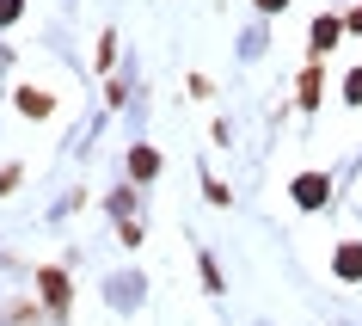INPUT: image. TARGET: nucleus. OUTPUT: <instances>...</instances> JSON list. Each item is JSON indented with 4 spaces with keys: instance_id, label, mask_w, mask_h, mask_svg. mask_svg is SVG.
<instances>
[{
    "instance_id": "ddd939ff",
    "label": "nucleus",
    "mask_w": 362,
    "mask_h": 326,
    "mask_svg": "<svg viewBox=\"0 0 362 326\" xmlns=\"http://www.w3.org/2000/svg\"><path fill=\"white\" fill-rule=\"evenodd\" d=\"M344 31H356V38H362V6H350V19H344Z\"/></svg>"
},
{
    "instance_id": "9d476101",
    "label": "nucleus",
    "mask_w": 362,
    "mask_h": 326,
    "mask_svg": "<svg viewBox=\"0 0 362 326\" xmlns=\"http://www.w3.org/2000/svg\"><path fill=\"white\" fill-rule=\"evenodd\" d=\"M344 105H362V68H350V74H344Z\"/></svg>"
},
{
    "instance_id": "9b49d317",
    "label": "nucleus",
    "mask_w": 362,
    "mask_h": 326,
    "mask_svg": "<svg viewBox=\"0 0 362 326\" xmlns=\"http://www.w3.org/2000/svg\"><path fill=\"white\" fill-rule=\"evenodd\" d=\"M117 62V31H105V38H98V68H111Z\"/></svg>"
},
{
    "instance_id": "6e6552de",
    "label": "nucleus",
    "mask_w": 362,
    "mask_h": 326,
    "mask_svg": "<svg viewBox=\"0 0 362 326\" xmlns=\"http://www.w3.org/2000/svg\"><path fill=\"white\" fill-rule=\"evenodd\" d=\"M197 277H203V289H209V296H221V289H228V283H221V265H215L209 252L197 259Z\"/></svg>"
},
{
    "instance_id": "f03ea898",
    "label": "nucleus",
    "mask_w": 362,
    "mask_h": 326,
    "mask_svg": "<svg viewBox=\"0 0 362 326\" xmlns=\"http://www.w3.org/2000/svg\"><path fill=\"white\" fill-rule=\"evenodd\" d=\"M37 296H43V308H49L56 320H68V271H62V265H43L37 271Z\"/></svg>"
},
{
    "instance_id": "39448f33",
    "label": "nucleus",
    "mask_w": 362,
    "mask_h": 326,
    "mask_svg": "<svg viewBox=\"0 0 362 326\" xmlns=\"http://www.w3.org/2000/svg\"><path fill=\"white\" fill-rule=\"evenodd\" d=\"M13 105H19L25 117H56V93H43V86H19V93H13Z\"/></svg>"
},
{
    "instance_id": "f257e3e1",
    "label": "nucleus",
    "mask_w": 362,
    "mask_h": 326,
    "mask_svg": "<svg viewBox=\"0 0 362 326\" xmlns=\"http://www.w3.org/2000/svg\"><path fill=\"white\" fill-rule=\"evenodd\" d=\"M288 197H295V210H325L332 203V173H301L288 185Z\"/></svg>"
},
{
    "instance_id": "423d86ee",
    "label": "nucleus",
    "mask_w": 362,
    "mask_h": 326,
    "mask_svg": "<svg viewBox=\"0 0 362 326\" xmlns=\"http://www.w3.org/2000/svg\"><path fill=\"white\" fill-rule=\"evenodd\" d=\"M129 173L141 179V185H148V179L160 173V154H153V148H129Z\"/></svg>"
},
{
    "instance_id": "4468645a",
    "label": "nucleus",
    "mask_w": 362,
    "mask_h": 326,
    "mask_svg": "<svg viewBox=\"0 0 362 326\" xmlns=\"http://www.w3.org/2000/svg\"><path fill=\"white\" fill-rule=\"evenodd\" d=\"M288 0H258V13H283Z\"/></svg>"
},
{
    "instance_id": "0eeeda50",
    "label": "nucleus",
    "mask_w": 362,
    "mask_h": 326,
    "mask_svg": "<svg viewBox=\"0 0 362 326\" xmlns=\"http://www.w3.org/2000/svg\"><path fill=\"white\" fill-rule=\"evenodd\" d=\"M295 105H301V111H313V105H320V68H307V74H301V93H295Z\"/></svg>"
},
{
    "instance_id": "7ed1b4c3",
    "label": "nucleus",
    "mask_w": 362,
    "mask_h": 326,
    "mask_svg": "<svg viewBox=\"0 0 362 326\" xmlns=\"http://www.w3.org/2000/svg\"><path fill=\"white\" fill-rule=\"evenodd\" d=\"M338 38H344V19L320 13V19L307 25V56H313V62H320V56H332V50H338Z\"/></svg>"
},
{
    "instance_id": "f8f14e48",
    "label": "nucleus",
    "mask_w": 362,
    "mask_h": 326,
    "mask_svg": "<svg viewBox=\"0 0 362 326\" xmlns=\"http://www.w3.org/2000/svg\"><path fill=\"white\" fill-rule=\"evenodd\" d=\"M13 19H25V0H0V25H13Z\"/></svg>"
},
{
    "instance_id": "1a4fd4ad",
    "label": "nucleus",
    "mask_w": 362,
    "mask_h": 326,
    "mask_svg": "<svg viewBox=\"0 0 362 326\" xmlns=\"http://www.w3.org/2000/svg\"><path fill=\"white\" fill-rule=\"evenodd\" d=\"M19 179H25L19 160H13V167H0V197H13V191H19Z\"/></svg>"
},
{
    "instance_id": "20e7f679",
    "label": "nucleus",
    "mask_w": 362,
    "mask_h": 326,
    "mask_svg": "<svg viewBox=\"0 0 362 326\" xmlns=\"http://www.w3.org/2000/svg\"><path fill=\"white\" fill-rule=\"evenodd\" d=\"M332 277H338V283H362V240H344V247L332 252Z\"/></svg>"
}]
</instances>
